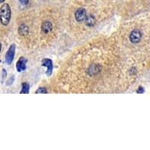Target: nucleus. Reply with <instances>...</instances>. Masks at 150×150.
Returning <instances> with one entry per match:
<instances>
[{"mask_svg":"<svg viewBox=\"0 0 150 150\" xmlns=\"http://www.w3.org/2000/svg\"><path fill=\"white\" fill-rule=\"evenodd\" d=\"M142 34L139 30H134L131 32V35H130V40L134 44H137V43L140 42L141 40Z\"/></svg>","mask_w":150,"mask_h":150,"instance_id":"obj_4","label":"nucleus"},{"mask_svg":"<svg viewBox=\"0 0 150 150\" xmlns=\"http://www.w3.org/2000/svg\"><path fill=\"white\" fill-rule=\"evenodd\" d=\"M11 20V8L8 4L5 3L0 9V21L4 26L9 23Z\"/></svg>","mask_w":150,"mask_h":150,"instance_id":"obj_1","label":"nucleus"},{"mask_svg":"<svg viewBox=\"0 0 150 150\" xmlns=\"http://www.w3.org/2000/svg\"><path fill=\"white\" fill-rule=\"evenodd\" d=\"M19 33L21 35H26L29 33V28L26 24H22L19 28Z\"/></svg>","mask_w":150,"mask_h":150,"instance_id":"obj_8","label":"nucleus"},{"mask_svg":"<svg viewBox=\"0 0 150 150\" xmlns=\"http://www.w3.org/2000/svg\"><path fill=\"white\" fill-rule=\"evenodd\" d=\"M36 93H47V90L45 88H39L36 91Z\"/></svg>","mask_w":150,"mask_h":150,"instance_id":"obj_11","label":"nucleus"},{"mask_svg":"<svg viewBox=\"0 0 150 150\" xmlns=\"http://www.w3.org/2000/svg\"><path fill=\"white\" fill-rule=\"evenodd\" d=\"M4 2H5V0H0V3H2Z\"/></svg>","mask_w":150,"mask_h":150,"instance_id":"obj_14","label":"nucleus"},{"mask_svg":"<svg viewBox=\"0 0 150 150\" xmlns=\"http://www.w3.org/2000/svg\"><path fill=\"white\" fill-rule=\"evenodd\" d=\"M26 62H27V60L25 58H23V57H21V58L18 60V62H17V65H16L17 71L21 72L26 70Z\"/></svg>","mask_w":150,"mask_h":150,"instance_id":"obj_5","label":"nucleus"},{"mask_svg":"<svg viewBox=\"0 0 150 150\" xmlns=\"http://www.w3.org/2000/svg\"><path fill=\"white\" fill-rule=\"evenodd\" d=\"M86 11L84 8H79L75 13V19L77 22H83L86 19Z\"/></svg>","mask_w":150,"mask_h":150,"instance_id":"obj_3","label":"nucleus"},{"mask_svg":"<svg viewBox=\"0 0 150 150\" xmlns=\"http://www.w3.org/2000/svg\"><path fill=\"white\" fill-rule=\"evenodd\" d=\"M143 88H142V87H140V89H138V90H137V92H138V93H142V92H143Z\"/></svg>","mask_w":150,"mask_h":150,"instance_id":"obj_13","label":"nucleus"},{"mask_svg":"<svg viewBox=\"0 0 150 150\" xmlns=\"http://www.w3.org/2000/svg\"><path fill=\"white\" fill-rule=\"evenodd\" d=\"M20 3L23 5H26L29 3V0H20Z\"/></svg>","mask_w":150,"mask_h":150,"instance_id":"obj_12","label":"nucleus"},{"mask_svg":"<svg viewBox=\"0 0 150 150\" xmlns=\"http://www.w3.org/2000/svg\"><path fill=\"white\" fill-rule=\"evenodd\" d=\"M42 65L47 68V74L49 75V76L51 74L52 71H53V62H52V60L50 59H43Z\"/></svg>","mask_w":150,"mask_h":150,"instance_id":"obj_6","label":"nucleus"},{"mask_svg":"<svg viewBox=\"0 0 150 150\" xmlns=\"http://www.w3.org/2000/svg\"><path fill=\"white\" fill-rule=\"evenodd\" d=\"M15 45H11L10 47H9L7 53H6V56H5V62H6L7 64H8V65L11 64V62H13V60H14V54H15Z\"/></svg>","mask_w":150,"mask_h":150,"instance_id":"obj_2","label":"nucleus"},{"mask_svg":"<svg viewBox=\"0 0 150 150\" xmlns=\"http://www.w3.org/2000/svg\"><path fill=\"white\" fill-rule=\"evenodd\" d=\"M86 23L87 26H94V24L96 23V20L94 18L93 16H89V17H86Z\"/></svg>","mask_w":150,"mask_h":150,"instance_id":"obj_9","label":"nucleus"},{"mask_svg":"<svg viewBox=\"0 0 150 150\" xmlns=\"http://www.w3.org/2000/svg\"><path fill=\"white\" fill-rule=\"evenodd\" d=\"M1 49H2V45H1V43H0V51H1Z\"/></svg>","mask_w":150,"mask_h":150,"instance_id":"obj_15","label":"nucleus"},{"mask_svg":"<svg viewBox=\"0 0 150 150\" xmlns=\"http://www.w3.org/2000/svg\"><path fill=\"white\" fill-rule=\"evenodd\" d=\"M52 28H53V25L50 22H45L42 24V26H41L42 31L45 33H50L52 30Z\"/></svg>","mask_w":150,"mask_h":150,"instance_id":"obj_7","label":"nucleus"},{"mask_svg":"<svg viewBox=\"0 0 150 150\" xmlns=\"http://www.w3.org/2000/svg\"><path fill=\"white\" fill-rule=\"evenodd\" d=\"M29 91V86L28 83H23V89L22 90H21V93H28Z\"/></svg>","mask_w":150,"mask_h":150,"instance_id":"obj_10","label":"nucleus"}]
</instances>
